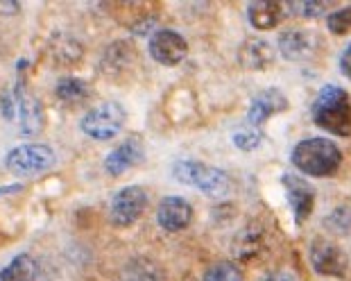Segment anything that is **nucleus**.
Masks as SVG:
<instances>
[{
  "instance_id": "nucleus-23",
  "label": "nucleus",
  "mask_w": 351,
  "mask_h": 281,
  "mask_svg": "<svg viewBox=\"0 0 351 281\" xmlns=\"http://www.w3.org/2000/svg\"><path fill=\"white\" fill-rule=\"evenodd\" d=\"M326 25L333 34L351 32V7H342V10H335L333 14H328Z\"/></svg>"
},
{
  "instance_id": "nucleus-2",
  "label": "nucleus",
  "mask_w": 351,
  "mask_h": 281,
  "mask_svg": "<svg viewBox=\"0 0 351 281\" xmlns=\"http://www.w3.org/2000/svg\"><path fill=\"white\" fill-rule=\"evenodd\" d=\"M297 170L311 177H331L342 164L340 147L328 138H306L295 145L290 154Z\"/></svg>"
},
{
  "instance_id": "nucleus-4",
  "label": "nucleus",
  "mask_w": 351,
  "mask_h": 281,
  "mask_svg": "<svg viewBox=\"0 0 351 281\" xmlns=\"http://www.w3.org/2000/svg\"><path fill=\"white\" fill-rule=\"evenodd\" d=\"M173 177L186 186H193L213 197L225 195L229 188V177L222 170L199 164V161H177L173 166Z\"/></svg>"
},
{
  "instance_id": "nucleus-18",
  "label": "nucleus",
  "mask_w": 351,
  "mask_h": 281,
  "mask_svg": "<svg viewBox=\"0 0 351 281\" xmlns=\"http://www.w3.org/2000/svg\"><path fill=\"white\" fill-rule=\"evenodd\" d=\"M121 281H163V270L152 258H134L125 265Z\"/></svg>"
},
{
  "instance_id": "nucleus-13",
  "label": "nucleus",
  "mask_w": 351,
  "mask_h": 281,
  "mask_svg": "<svg viewBox=\"0 0 351 281\" xmlns=\"http://www.w3.org/2000/svg\"><path fill=\"white\" fill-rule=\"evenodd\" d=\"M141 159H143V143H141V138L132 136V138H127L125 143L118 145L116 150H111L107 154V159H104V170H107L109 175L118 177L136 166Z\"/></svg>"
},
{
  "instance_id": "nucleus-19",
  "label": "nucleus",
  "mask_w": 351,
  "mask_h": 281,
  "mask_svg": "<svg viewBox=\"0 0 351 281\" xmlns=\"http://www.w3.org/2000/svg\"><path fill=\"white\" fill-rule=\"evenodd\" d=\"M39 265L29 254H19L0 272V281H36Z\"/></svg>"
},
{
  "instance_id": "nucleus-22",
  "label": "nucleus",
  "mask_w": 351,
  "mask_h": 281,
  "mask_svg": "<svg viewBox=\"0 0 351 281\" xmlns=\"http://www.w3.org/2000/svg\"><path fill=\"white\" fill-rule=\"evenodd\" d=\"M202 281H245V277H243V272L236 263L220 261L204 272Z\"/></svg>"
},
{
  "instance_id": "nucleus-20",
  "label": "nucleus",
  "mask_w": 351,
  "mask_h": 281,
  "mask_svg": "<svg viewBox=\"0 0 351 281\" xmlns=\"http://www.w3.org/2000/svg\"><path fill=\"white\" fill-rule=\"evenodd\" d=\"M50 50H52V57L62 64H73L82 57V46L75 39H71V36H66V34L55 36L50 43Z\"/></svg>"
},
{
  "instance_id": "nucleus-5",
  "label": "nucleus",
  "mask_w": 351,
  "mask_h": 281,
  "mask_svg": "<svg viewBox=\"0 0 351 281\" xmlns=\"http://www.w3.org/2000/svg\"><path fill=\"white\" fill-rule=\"evenodd\" d=\"M125 125V109L118 102H102L82 118V132L95 140L114 138Z\"/></svg>"
},
{
  "instance_id": "nucleus-7",
  "label": "nucleus",
  "mask_w": 351,
  "mask_h": 281,
  "mask_svg": "<svg viewBox=\"0 0 351 281\" xmlns=\"http://www.w3.org/2000/svg\"><path fill=\"white\" fill-rule=\"evenodd\" d=\"M147 206V195L141 186H127L123 191H118L114 202H111V220L118 227H127L132 223H136L141 218V213Z\"/></svg>"
},
{
  "instance_id": "nucleus-11",
  "label": "nucleus",
  "mask_w": 351,
  "mask_h": 281,
  "mask_svg": "<svg viewBox=\"0 0 351 281\" xmlns=\"http://www.w3.org/2000/svg\"><path fill=\"white\" fill-rule=\"evenodd\" d=\"M288 109V98L283 95L279 88H265L261 91L256 98L252 100L247 109V121L254 127H261L265 121H270L272 116L286 112Z\"/></svg>"
},
{
  "instance_id": "nucleus-27",
  "label": "nucleus",
  "mask_w": 351,
  "mask_h": 281,
  "mask_svg": "<svg viewBox=\"0 0 351 281\" xmlns=\"http://www.w3.org/2000/svg\"><path fill=\"white\" fill-rule=\"evenodd\" d=\"M263 281H295V277L290 272H270Z\"/></svg>"
},
{
  "instance_id": "nucleus-21",
  "label": "nucleus",
  "mask_w": 351,
  "mask_h": 281,
  "mask_svg": "<svg viewBox=\"0 0 351 281\" xmlns=\"http://www.w3.org/2000/svg\"><path fill=\"white\" fill-rule=\"evenodd\" d=\"M88 95V88L82 80L75 77H64L57 82V98H62L64 102H82Z\"/></svg>"
},
{
  "instance_id": "nucleus-16",
  "label": "nucleus",
  "mask_w": 351,
  "mask_h": 281,
  "mask_svg": "<svg viewBox=\"0 0 351 281\" xmlns=\"http://www.w3.org/2000/svg\"><path fill=\"white\" fill-rule=\"evenodd\" d=\"M274 62V48L263 39H252L241 48V64L250 71L265 69Z\"/></svg>"
},
{
  "instance_id": "nucleus-15",
  "label": "nucleus",
  "mask_w": 351,
  "mask_h": 281,
  "mask_svg": "<svg viewBox=\"0 0 351 281\" xmlns=\"http://www.w3.org/2000/svg\"><path fill=\"white\" fill-rule=\"evenodd\" d=\"M281 14H283V7L281 3H276V0H254L247 7V19L252 27L261 29V32L279 25Z\"/></svg>"
},
{
  "instance_id": "nucleus-14",
  "label": "nucleus",
  "mask_w": 351,
  "mask_h": 281,
  "mask_svg": "<svg viewBox=\"0 0 351 281\" xmlns=\"http://www.w3.org/2000/svg\"><path fill=\"white\" fill-rule=\"evenodd\" d=\"M279 53L290 62H302L313 53V36L304 29H286L279 36Z\"/></svg>"
},
{
  "instance_id": "nucleus-25",
  "label": "nucleus",
  "mask_w": 351,
  "mask_h": 281,
  "mask_svg": "<svg viewBox=\"0 0 351 281\" xmlns=\"http://www.w3.org/2000/svg\"><path fill=\"white\" fill-rule=\"evenodd\" d=\"M328 10L326 3H315V0H300V3H290V12L300 14L304 19H315L319 14Z\"/></svg>"
},
{
  "instance_id": "nucleus-1",
  "label": "nucleus",
  "mask_w": 351,
  "mask_h": 281,
  "mask_svg": "<svg viewBox=\"0 0 351 281\" xmlns=\"http://www.w3.org/2000/svg\"><path fill=\"white\" fill-rule=\"evenodd\" d=\"M313 121L335 136L351 134V100L342 86L326 84L313 102Z\"/></svg>"
},
{
  "instance_id": "nucleus-24",
  "label": "nucleus",
  "mask_w": 351,
  "mask_h": 281,
  "mask_svg": "<svg viewBox=\"0 0 351 281\" xmlns=\"http://www.w3.org/2000/svg\"><path fill=\"white\" fill-rule=\"evenodd\" d=\"M263 140V134L256 130V127H250V130H243V132H236L234 134V143L238 150H245V152H252L256 150Z\"/></svg>"
},
{
  "instance_id": "nucleus-26",
  "label": "nucleus",
  "mask_w": 351,
  "mask_h": 281,
  "mask_svg": "<svg viewBox=\"0 0 351 281\" xmlns=\"http://www.w3.org/2000/svg\"><path fill=\"white\" fill-rule=\"evenodd\" d=\"M340 71L351 80V43L345 48V53H342V57H340Z\"/></svg>"
},
{
  "instance_id": "nucleus-10",
  "label": "nucleus",
  "mask_w": 351,
  "mask_h": 281,
  "mask_svg": "<svg viewBox=\"0 0 351 281\" xmlns=\"http://www.w3.org/2000/svg\"><path fill=\"white\" fill-rule=\"evenodd\" d=\"M311 261L319 275L324 277H345L347 272V258L340 247H335L328 241H317L311 247Z\"/></svg>"
},
{
  "instance_id": "nucleus-3",
  "label": "nucleus",
  "mask_w": 351,
  "mask_h": 281,
  "mask_svg": "<svg viewBox=\"0 0 351 281\" xmlns=\"http://www.w3.org/2000/svg\"><path fill=\"white\" fill-rule=\"evenodd\" d=\"M3 116L16 125L21 134H36L43 125L41 105L21 86L3 93Z\"/></svg>"
},
{
  "instance_id": "nucleus-8",
  "label": "nucleus",
  "mask_w": 351,
  "mask_h": 281,
  "mask_svg": "<svg viewBox=\"0 0 351 281\" xmlns=\"http://www.w3.org/2000/svg\"><path fill=\"white\" fill-rule=\"evenodd\" d=\"M189 53V43L175 29H159L150 39V55L163 66H177Z\"/></svg>"
},
{
  "instance_id": "nucleus-9",
  "label": "nucleus",
  "mask_w": 351,
  "mask_h": 281,
  "mask_svg": "<svg viewBox=\"0 0 351 281\" xmlns=\"http://www.w3.org/2000/svg\"><path fill=\"white\" fill-rule=\"evenodd\" d=\"M283 188H286L288 202L293 206L295 220L304 223L313 213V206H315V191H313V186L306 180L290 173L283 175Z\"/></svg>"
},
{
  "instance_id": "nucleus-6",
  "label": "nucleus",
  "mask_w": 351,
  "mask_h": 281,
  "mask_svg": "<svg viewBox=\"0 0 351 281\" xmlns=\"http://www.w3.org/2000/svg\"><path fill=\"white\" fill-rule=\"evenodd\" d=\"M52 164H55V152H52L48 145H41V143L19 145L5 157L7 170H12V173L19 177L36 175V173H41V170H48Z\"/></svg>"
},
{
  "instance_id": "nucleus-12",
  "label": "nucleus",
  "mask_w": 351,
  "mask_h": 281,
  "mask_svg": "<svg viewBox=\"0 0 351 281\" xmlns=\"http://www.w3.org/2000/svg\"><path fill=\"white\" fill-rule=\"evenodd\" d=\"M156 220H159V225L166 229V232H182V229H186V227L191 225L193 206L186 202L184 197H179V195L166 197L159 204Z\"/></svg>"
},
{
  "instance_id": "nucleus-17",
  "label": "nucleus",
  "mask_w": 351,
  "mask_h": 281,
  "mask_svg": "<svg viewBox=\"0 0 351 281\" xmlns=\"http://www.w3.org/2000/svg\"><path fill=\"white\" fill-rule=\"evenodd\" d=\"M261 247H263V229L254 225L245 227L234 241V254L241 261H250L252 256L261 254Z\"/></svg>"
}]
</instances>
